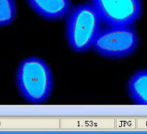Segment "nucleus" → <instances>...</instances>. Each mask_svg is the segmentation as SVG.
Returning a JSON list of instances; mask_svg holds the SVG:
<instances>
[{
    "label": "nucleus",
    "instance_id": "nucleus-1",
    "mask_svg": "<svg viewBox=\"0 0 147 134\" xmlns=\"http://www.w3.org/2000/svg\"><path fill=\"white\" fill-rule=\"evenodd\" d=\"M16 82L20 94L31 104L44 103L53 90L49 66L39 57H28L19 64Z\"/></svg>",
    "mask_w": 147,
    "mask_h": 134
},
{
    "label": "nucleus",
    "instance_id": "nucleus-2",
    "mask_svg": "<svg viewBox=\"0 0 147 134\" xmlns=\"http://www.w3.org/2000/svg\"><path fill=\"white\" fill-rule=\"evenodd\" d=\"M101 24L102 20L92 3L80 4L71 9L66 24L69 47L79 53L93 48L101 30Z\"/></svg>",
    "mask_w": 147,
    "mask_h": 134
},
{
    "label": "nucleus",
    "instance_id": "nucleus-3",
    "mask_svg": "<svg viewBox=\"0 0 147 134\" xmlns=\"http://www.w3.org/2000/svg\"><path fill=\"white\" fill-rule=\"evenodd\" d=\"M139 45V37L133 26L106 25L101 28L93 48L100 55L123 58L133 54Z\"/></svg>",
    "mask_w": 147,
    "mask_h": 134
},
{
    "label": "nucleus",
    "instance_id": "nucleus-4",
    "mask_svg": "<svg viewBox=\"0 0 147 134\" xmlns=\"http://www.w3.org/2000/svg\"><path fill=\"white\" fill-rule=\"evenodd\" d=\"M106 25L133 26L142 15L141 0H91Z\"/></svg>",
    "mask_w": 147,
    "mask_h": 134
},
{
    "label": "nucleus",
    "instance_id": "nucleus-5",
    "mask_svg": "<svg viewBox=\"0 0 147 134\" xmlns=\"http://www.w3.org/2000/svg\"><path fill=\"white\" fill-rule=\"evenodd\" d=\"M30 8L41 18L56 21L68 15L71 0H27Z\"/></svg>",
    "mask_w": 147,
    "mask_h": 134
},
{
    "label": "nucleus",
    "instance_id": "nucleus-6",
    "mask_svg": "<svg viewBox=\"0 0 147 134\" xmlns=\"http://www.w3.org/2000/svg\"><path fill=\"white\" fill-rule=\"evenodd\" d=\"M127 91L131 100L142 106H147V69L135 72L127 83Z\"/></svg>",
    "mask_w": 147,
    "mask_h": 134
},
{
    "label": "nucleus",
    "instance_id": "nucleus-7",
    "mask_svg": "<svg viewBox=\"0 0 147 134\" xmlns=\"http://www.w3.org/2000/svg\"><path fill=\"white\" fill-rule=\"evenodd\" d=\"M17 15L15 0H0V27L11 24Z\"/></svg>",
    "mask_w": 147,
    "mask_h": 134
}]
</instances>
